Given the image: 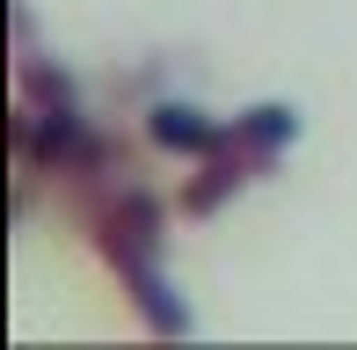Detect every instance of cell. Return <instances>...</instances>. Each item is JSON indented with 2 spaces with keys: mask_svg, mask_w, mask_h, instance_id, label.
<instances>
[{
  "mask_svg": "<svg viewBox=\"0 0 357 350\" xmlns=\"http://www.w3.org/2000/svg\"><path fill=\"white\" fill-rule=\"evenodd\" d=\"M153 139L175 146V153H219L226 146V124H212L204 109H190V102H160L153 109Z\"/></svg>",
  "mask_w": 357,
  "mask_h": 350,
  "instance_id": "7a4b0ae2",
  "label": "cell"
},
{
  "mask_svg": "<svg viewBox=\"0 0 357 350\" xmlns=\"http://www.w3.org/2000/svg\"><path fill=\"white\" fill-rule=\"evenodd\" d=\"M102 256L117 263V277L132 284V299L146 307V321L153 328H190V314H183V299H168V284H160V270H153V256H160V204L146 197V190H124L117 197V212L102 219Z\"/></svg>",
  "mask_w": 357,
  "mask_h": 350,
  "instance_id": "6da1fadb",
  "label": "cell"
}]
</instances>
